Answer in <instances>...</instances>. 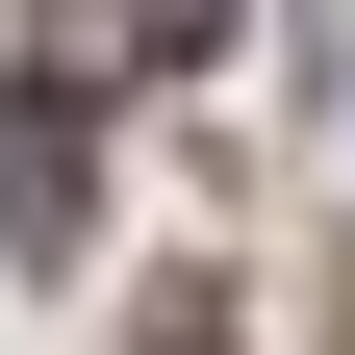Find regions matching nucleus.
Segmentation results:
<instances>
[{"label": "nucleus", "mask_w": 355, "mask_h": 355, "mask_svg": "<svg viewBox=\"0 0 355 355\" xmlns=\"http://www.w3.org/2000/svg\"><path fill=\"white\" fill-rule=\"evenodd\" d=\"M102 229V127H76V76H0V254H76Z\"/></svg>", "instance_id": "nucleus-1"}, {"label": "nucleus", "mask_w": 355, "mask_h": 355, "mask_svg": "<svg viewBox=\"0 0 355 355\" xmlns=\"http://www.w3.org/2000/svg\"><path fill=\"white\" fill-rule=\"evenodd\" d=\"M229 51V0H51V76H178Z\"/></svg>", "instance_id": "nucleus-2"}, {"label": "nucleus", "mask_w": 355, "mask_h": 355, "mask_svg": "<svg viewBox=\"0 0 355 355\" xmlns=\"http://www.w3.org/2000/svg\"><path fill=\"white\" fill-rule=\"evenodd\" d=\"M153 355H229V330H203V304H153Z\"/></svg>", "instance_id": "nucleus-3"}]
</instances>
